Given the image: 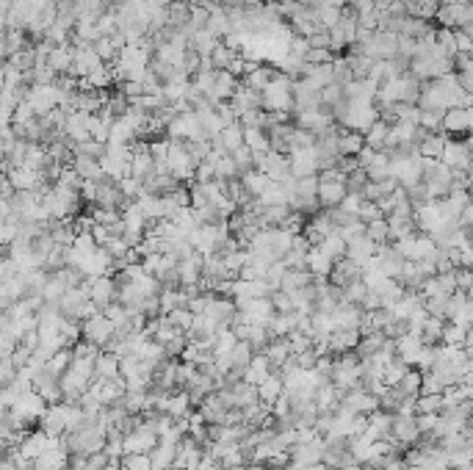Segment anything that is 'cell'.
Here are the masks:
<instances>
[{
  "label": "cell",
  "mask_w": 473,
  "mask_h": 470,
  "mask_svg": "<svg viewBox=\"0 0 473 470\" xmlns=\"http://www.w3.org/2000/svg\"><path fill=\"white\" fill-rule=\"evenodd\" d=\"M42 199V208H45V216L48 222H67L70 216L78 213V205H80V197L73 188H61L53 183V188H48L45 194H39Z\"/></svg>",
  "instance_id": "6da1fadb"
},
{
  "label": "cell",
  "mask_w": 473,
  "mask_h": 470,
  "mask_svg": "<svg viewBox=\"0 0 473 470\" xmlns=\"http://www.w3.org/2000/svg\"><path fill=\"white\" fill-rule=\"evenodd\" d=\"M45 410H48V401L39 396L33 388H28V390H23L20 396L9 404L6 415L11 418V423H14L17 429H25V426L39 421V418L45 415Z\"/></svg>",
  "instance_id": "7a4b0ae2"
},
{
  "label": "cell",
  "mask_w": 473,
  "mask_h": 470,
  "mask_svg": "<svg viewBox=\"0 0 473 470\" xmlns=\"http://www.w3.org/2000/svg\"><path fill=\"white\" fill-rule=\"evenodd\" d=\"M230 230H227V222H216V224H199L197 230L188 235V244L191 249L208 257V255H219L227 244H230Z\"/></svg>",
  "instance_id": "3957f363"
},
{
  "label": "cell",
  "mask_w": 473,
  "mask_h": 470,
  "mask_svg": "<svg viewBox=\"0 0 473 470\" xmlns=\"http://www.w3.org/2000/svg\"><path fill=\"white\" fill-rule=\"evenodd\" d=\"M421 174H423V158L410 152V155H398L390 158V180L396 183L398 188H415L421 186Z\"/></svg>",
  "instance_id": "277c9868"
},
{
  "label": "cell",
  "mask_w": 473,
  "mask_h": 470,
  "mask_svg": "<svg viewBox=\"0 0 473 470\" xmlns=\"http://www.w3.org/2000/svg\"><path fill=\"white\" fill-rule=\"evenodd\" d=\"M346 174L341 172V169H324L321 180H319V191H316V199H319V205L324 208H338L344 197H346Z\"/></svg>",
  "instance_id": "5b68a950"
},
{
  "label": "cell",
  "mask_w": 473,
  "mask_h": 470,
  "mask_svg": "<svg viewBox=\"0 0 473 470\" xmlns=\"http://www.w3.org/2000/svg\"><path fill=\"white\" fill-rule=\"evenodd\" d=\"M194 172H197V161H194L191 149L186 147V144H180V141L169 144V152H166V174L172 177L174 183H186V180L194 177Z\"/></svg>",
  "instance_id": "8992f818"
},
{
  "label": "cell",
  "mask_w": 473,
  "mask_h": 470,
  "mask_svg": "<svg viewBox=\"0 0 473 470\" xmlns=\"http://www.w3.org/2000/svg\"><path fill=\"white\" fill-rule=\"evenodd\" d=\"M407 260V263H418V260H435L437 257V244H435V238L432 235H407V238H401L396 241V247H393Z\"/></svg>",
  "instance_id": "52a82bcc"
},
{
  "label": "cell",
  "mask_w": 473,
  "mask_h": 470,
  "mask_svg": "<svg viewBox=\"0 0 473 470\" xmlns=\"http://www.w3.org/2000/svg\"><path fill=\"white\" fill-rule=\"evenodd\" d=\"M260 100H263V105L269 111L282 114V111H288L294 105V83L288 78H272L269 86L260 92Z\"/></svg>",
  "instance_id": "ba28073f"
},
{
  "label": "cell",
  "mask_w": 473,
  "mask_h": 470,
  "mask_svg": "<svg viewBox=\"0 0 473 470\" xmlns=\"http://www.w3.org/2000/svg\"><path fill=\"white\" fill-rule=\"evenodd\" d=\"M114 332H117V326L108 321L102 313H95V316H89L86 321L80 324V338L89 343V346L95 348H102L111 338H114Z\"/></svg>",
  "instance_id": "9c48e42d"
},
{
  "label": "cell",
  "mask_w": 473,
  "mask_h": 470,
  "mask_svg": "<svg viewBox=\"0 0 473 470\" xmlns=\"http://www.w3.org/2000/svg\"><path fill=\"white\" fill-rule=\"evenodd\" d=\"M83 288H86V294H89V301H92L97 310H102V307L111 304V301H117V279H114L111 274L86 279Z\"/></svg>",
  "instance_id": "30bf717a"
},
{
  "label": "cell",
  "mask_w": 473,
  "mask_h": 470,
  "mask_svg": "<svg viewBox=\"0 0 473 470\" xmlns=\"http://www.w3.org/2000/svg\"><path fill=\"white\" fill-rule=\"evenodd\" d=\"M58 437H53L48 432H28L23 437H20V443H17V456H23L25 462H33L39 454H45L53 443H55Z\"/></svg>",
  "instance_id": "8fae6325"
},
{
  "label": "cell",
  "mask_w": 473,
  "mask_h": 470,
  "mask_svg": "<svg viewBox=\"0 0 473 470\" xmlns=\"http://www.w3.org/2000/svg\"><path fill=\"white\" fill-rule=\"evenodd\" d=\"M390 440H393L398 448L415 446V443L421 440V432H418L415 415H393V423H390Z\"/></svg>",
  "instance_id": "7c38bea8"
},
{
  "label": "cell",
  "mask_w": 473,
  "mask_h": 470,
  "mask_svg": "<svg viewBox=\"0 0 473 470\" xmlns=\"http://www.w3.org/2000/svg\"><path fill=\"white\" fill-rule=\"evenodd\" d=\"M199 316H208L211 321H216L219 326H230L235 319V301L230 297H219V294H208L205 310Z\"/></svg>",
  "instance_id": "4fadbf2b"
},
{
  "label": "cell",
  "mask_w": 473,
  "mask_h": 470,
  "mask_svg": "<svg viewBox=\"0 0 473 470\" xmlns=\"http://www.w3.org/2000/svg\"><path fill=\"white\" fill-rule=\"evenodd\" d=\"M288 456H291V462L297 465V468H307V465H316V462H321L324 456V437H313L310 443H297V446L288 448Z\"/></svg>",
  "instance_id": "5bb4252c"
},
{
  "label": "cell",
  "mask_w": 473,
  "mask_h": 470,
  "mask_svg": "<svg viewBox=\"0 0 473 470\" xmlns=\"http://www.w3.org/2000/svg\"><path fill=\"white\" fill-rule=\"evenodd\" d=\"M341 407H346L349 412H354V415H371V412L379 410V396L354 388V390H346L341 396Z\"/></svg>",
  "instance_id": "9a60e30c"
},
{
  "label": "cell",
  "mask_w": 473,
  "mask_h": 470,
  "mask_svg": "<svg viewBox=\"0 0 473 470\" xmlns=\"http://www.w3.org/2000/svg\"><path fill=\"white\" fill-rule=\"evenodd\" d=\"M257 161V172H263L269 180H285L288 174H291V166H288V158L285 155H280V152H274V149H269L266 155H260V158H255Z\"/></svg>",
  "instance_id": "2e32d148"
},
{
  "label": "cell",
  "mask_w": 473,
  "mask_h": 470,
  "mask_svg": "<svg viewBox=\"0 0 473 470\" xmlns=\"http://www.w3.org/2000/svg\"><path fill=\"white\" fill-rule=\"evenodd\" d=\"M360 319H363V310H360L357 304H349V301H341V304L329 313L332 332H335V329H357V326H360Z\"/></svg>",
  "instance_id": "e0dca14e"
},
{
  "label": "cell",
  "mask_w": 473,
  "mask_h": 470,
  "mask_svg": "<svg viewBox=\"0 0 473 470\" xmlns=\"http://www.w3.org/2000/svg\"><path fill=\"white\" fill-rule=\"evenodd\" d=\"M177 282H180V288L183 285H197L199 279H202V255L197 252H191V255H186L183 260H177Z\"/></svg>",
  "instance_id": "ac0fdd59"
},
{
  "label": "cell",
  "mask_w": 473,
  "mask_h": 470,
  "mask_svg": "<svg viewBox=\"0 0 473 470\" xmlns=\"http://www.w3.org/2000/svg\"><path fill=\"white\" fill-rule=\"evenodd\" d=\"M373 255H376V244H373V241H368L366 235H357V238L346 241V260H351L357 269H363V266L371 260Z\"/></svg>",
  "instance_id": "d6986e66"
},
{
  "label": "cell",
  "mask_w": 473,
  "mask_h": 470,
  "mask_svg": "<svg viewBox=\"0 0 473 470\" xmlns=\"http://www.w3.org/2000/svg\"><path fill=\"white\" fill-rule=\"evenodd\" d=\"M332 266H335V260L321 252L319 247H310L307 249V257H304V269L313 274V279H326L329 272H332Z\"/></svg>",
  "instance_id": "ffe728a7"
},
{
  "label": "cell",
  "mask_w": 473,
  "mask_h": 470,
  "mask_svg": "<svg viewBox=\"0 0 473 470\" xmlns=\"http://www.w3.org/2000/svg\"><path fill=\"white\" fill-rule=\"evenodd\" d=\"M269 373H272V363H269L266 354L260 351V354H252V360L247 363V368L241 371V382H247V385H252V388H257Z\"/></svg>",
  "instance_id": "44dd1931"
},
{
  "label": "cell",
  "mask_w": 473,
  "mask_h": 470,
  "mask_svg": "<svg viewBox=\"0 0 473 470\" xmlns=\"http://www.w3.org/2000/svg\"><path fill=\"white\" fill-rule=\"evenodd\" d=\"M440 164H446L451 172H465L468 169V147L459 141H446L440 152Z\"/></svg>",
  "instance_id": "7402d4cb"
},
{
  "label": "cell",
  "mask_w": 473,
  "mask_h": 470,
  "mask_svg": "<svg viewBox=\"0 0 473 470\" xmlns=\"http://www.w3.org/2000/svg\"><path fill=\"white\" fill-rule=\"evenodd\" d=\"M357 343H360V332H357V329H335V332L326 338L329 354H346V351H354Z\"/></svg>",
  "instance_id": "603a6c76"
},
{
  "label": "cell",
  "mask_w": 473,
  "mask_h": 470,
  "mask_svg": "<svg viewBox=\"0 0 473 470\" xmlns=\"http://www.w3.org/2000/svg\"><path fill=\"white\" fill-rule=\"evenodd\" d=\"M216 329H219V324L211 321L208 316H194L191 329L186 332V338H188V341H194V343H213Z\"/></svg>",
  "instance_id": "cb8c5ba5"
},
{
  "label": "cell",
  "mask_w": 473,
  "mask_h": 470,
  "mask_svg": "<svg viewBox=\"0 0 473 470\" xmlns=\"http://www.w3.org/2000/svg\"><path fill=\"white\" fill-rule=\"evenodd\" d=\"M174 454H177V446L174 443H166V440H158L155 448L149 451V465L152 470H169L174 465Z\"/></svg>",
  "instance_id": "d4e9b609"
},
{
  "label": "cell",
  "mask_w": 473,
  "mask_h": 470,
  "mask_svg": "<svg viewBox=\"0 0 473 470\" xmlns=\"http://www.w3.org/2000/svg\"><path fill=\"white\" fill-rule=\"evenodd\" d=\"M255 390H257V401H260V404L272 407L274 401L282 396V390H285V388H282V379H280V373H269V376H266V379H263V382H260Z\"/></svg>",
  "instance_id": "484cf974"
},
{
  "label": "cell",
  "mask_w": 473,
  "mask_h": 470,
  "mask_svg": "<svg viewBox=\"0 0 473 470\" xmlns=\"http://www.w3.org/2000/svg\"><path fill=\"white\" fill-rule=\"evenodd\" d=\"M316 279H313V274L307 269H288L285 277H282V282H280V291L282 294H294V291H302V288H307Z\"/></svg>",
  "instance_id": "4316f807"
},
{
  "label": "cell",
  "mask_w": 473,
  "mask_h": 470,
  "mask_svg": "<svg viewBox=\"0 0 473 470\" xmlns=\"http://www.w3.org/2000/svg\"><path fill=\"white\" fill-rule=\"evenodd\" d=\"M119 376V357L111 351H97L95 357V379H117Z\"/></svg>",
  "instance_id": "83f0119b"
},
{
  "label": "cell",
  "mask_w": 473,
  "mask_h": 470,
  "mask_svg": "<svg viewBox=\"0 0 473 470\" xmlns=\"http://www.w3.org/2000/svg\"><path fill=\"white\" fill-rule=\"evenodd\" d=\"M440 343H446V346H462L471 351V329H462L457 324H443Z\"/></svg>",
  "instance_id": "f1b7e54d"
},
{
  "label": "cell",
  "mask_w": 473,
  "mask_h": 470,
  "mask_svg": "<svg viewBox=\"0 0 473 470\" xmlns=\"http://www.w3.org/2000/svg\"><path fill=\"white\" fill-rule=\"evenodd\" d=\"M73 172L80 177V180H100L102 177V169H100L97 158H89V155H75L73 161Z\"/></svg>",
  "instance_id": "f546056e"
},
{
  "label": "cell",
  "mask_w": 473,
  "mask_h": 470,
  "mask_svg": "<svg viewBox=\"0 0 473 470\" xmlns=\"http://www.w3.org/2000/svg\"><path fill=\"white\" fill-rule=\"evenodd\" d=\"M329 277H332V285H338V288H344V285H349L351 279H360L363 277V272L351 263V260H338L335 266H332V272H329Z\"/></svg>",
  "instance_id": "4dcf8cb0"
},
{
  "label": "cell",
  "mask_w": 473,
  "mask_h": 470,
  "mask_svg": "<svg viewBox=\"0 0 473 470\" xmlns=\"http://www.w3.org/2000/svg\"><path fill=\"white\" fill-rule=\"evenodd\" d=\"M45 64H48L53 73H67L73 67V50L67 48V45H53V50H50L48 58H45Z\"/></svg>",
  "instance_id": "1f68e13d"
},
{
  "label": "cell",
  "mask_w": 473,
  "mask_h": 470,
  "mask_svg": "<svg viewBox=\"0 0 473 470\" xmlns=\"http://www.w3.org/2000/svg\"><path fill=\"white\" fill-rule=\"evenodd\" d=\"M263 354H266V360L272 363V368H280L288 357H291V346H288V338H272L266 348H263Z\"/></svg>",
  "instance_id": "d6a6232c"
},
{
  "label": "cell",
  "mask_w": 473,
  "mask_h": 470,
  "mask_svg": "<svg viewBox=\"0 0 473 470\" xmlns=\"http://www.w3.org/2000/svg\"><path fill=\"white\" fill-rule=\"evenodd\" d=\"M230 396H233V407H235V410H244V407H252V404L257 401V390H255L252 385L238 379V382L230 385Z\"/></svg>",
  "instance_id": "836d02e7"
},
{
  "label": "cell",
  "mask_w": 473,
  "mask_h": 470,
  "mask_svg": "<svg viewBox=\"0 0 473 470\" xmlns=\"http://www.w3.org/2000/svg\"><path fill=\"white\" fill-rule=\"evenodd\" d=\"M440 124H443L446 130H451V133H465L468 124H471V111H468V108H451V111L443 114Z\"/></svg>",
  "instance_id": "e575fe53"
},
{
  "label": "cell",
  "mask_w": 473,
  "mask_h": 470,
  "mask_svg": "<svg viewBox=\"0 0 473 470\" xmlns=\"http://www.w3.org/2000/svg\"><path fill=\"white\" fill-rule=\"evenodd\" d=\"M385 222H388V235L393 241H401V238H407V235L415 233L413 216H385Z\"/></svg>",
  "instance_id": "d590c367"
},
{
  "label": "cell",
  "mask_w": 473,
  "mask_h": 470,
  "mask_svg": "<svg viewBox=\"0 0 473 470\" xmlns=\"http://www.w3.org/2000/svg\"><path fill=\"white\" fill-rule=\"evenodd\" d=\"M443 324H446V319H437V316H426V319H423V324H421V343L423 346H437V343H440Z\"/></svg>",
  "instance_id": "8d00e7d4"
},
{
  "label": "cell",
  "mask_w": 473,
  "mask_h": 470,
  "mask_svg": "<svg viewBox=\"0 0 473 470\" xmlns=\"http://www.w3.org/2000/svg\"><path fill=\"white\" fill-rule=\"evenodd\" d=\"M169 222H172L174 227H177V230H180V233L186 235V238H188V235H191V233H194V230H197V227H199L197 213H194V208H191V205L180 208V210L174 213V216H172V219H169Z\"/></svg>",
  "instance_id": "74e56055"
},
{
  "label": "cell",
  "mask_w": 473,
  "mask_h": 470,
  "mask_svg": "<svg viewBox=\"0 0 473 470\" xmlns=\"http://www.w3.org/2000/svg\"><path fill=\"white\" fill-rule=\"evenodd\" d=\"M70 363H73V348H58L48 363H45V371H48L50 376H55V379H61V373L70 368Z\"/></svg>",
  "instance_id": "f35d334b"
},
{
  "label": "cell",
  "mask_w": 473,
  "mask_h": 470,
  "mask_svg": "<svg viewBox=\"0 0 473 470\" xmlns=\"http://www.w3.org/2000/svg\"><path fill=\"white\" fill-rule=\"evenodd\" d=\"M319 249H321V252H326V255H329V257H332L335 263L346 257V241H344V238L338 235V230H332V233H329V235L324 238L321 244H319Z\"/></svg>",
  "instance_id": "ab89813d"
},
{
  "label": "cell",
  "mask_w": 473,
  "mask_h": 470,
  "mask_svg": "<svg viewBox=\"0 0 473 470\" xmlns=\"http://www.w3.org/2000/svg\"><path fill=\"white\" fill-rule=\"evenodd\" d=\"M360 149H363L360 133H341L338 136V158H357Z\"/></svg>",
  "instance_id": "60d3db41"
},
{
  "label": "cell",
  "mask_w": 473,
  "mask_h": 470,
  "mask_svg": "<svg viewBox=\"0 0 473 470\" xmlns=\"http://www.w3.org/2000/svg\"><path fill=\"white\" fill-rule=\"evenodd\" d=\"M266 183H269V177L263 172H255V169H249V172H244V177H241V188L247 191L249 197L255 199L263 188H266Z\"/></svg>",
  "instance_id": "b9f144b4"
},
{
  "label": "cell",
  "mask_w": 473,
  "mask_h": 470,
  "mask_svg": "<svg viewBox=\"0 0 473 470\" xmlns=\"http://www.w3.org/2000/svg\"><path fill=\"white\" fill-rule=\"evenodd\" d=\"M443 147H446V139L443 136H437V133H432V136H426L421 141V158H426V161H440V152H443Z\"/></svg>",
  "instance_id": "7bdbcfd3"
},
{
  "label": "cell",
  "mask_w": 473,
  "mask_h": 470,
  "mask_svg": "<svg viewBox=\"0 0 473 470\" xmlns=\"http://www.w3.org/2000/svg\"><path fill=\"white\" fill-rule=\"evenodd\" d=\"M421 412H432V415H440L443 412V398L440 393H421L415 398V415Z\"/></svg>",
  "instance_id": "ee69618b"
},
{
  "label": "cell",
  "mask_w": 473,
  "mask_h": 470,
  "mask_svg": "<svg viewBox=\"0 0 473 470\" xmlns=\"http://www.w3.org/2000/svg\"><path fill=\"white\" fill-rule=\"evenodd\" d=\"M396 388L398 393H404V396H418L421 393V371L418 368H407Z\"/></svg>",
  "instance_id": "f6af8a7d"
},
{
  "label": "cell",
  "mask_w": 473,
  "mask_h": 470,
  "mask_svg": "<svg viewBox=\"0 0 473 470\" xmlns=\"http://www.w3.org/2000/svg\"><path fill=\"white\" fill-rule=\"evenodd\" d=\"M366 238H368V241H373L376 247H385V244L390 241L385 216H382V219H376V222H371V224H366Z\"/></svg>",
  "instance_id": "bcb514c9"
},
{
  "label": "cell",
  "mask_w": 473,
  "mask_h": 470,
  "mask_svg": "<svg viewBox=\"0 0 473 470\" xmlns=\"http://www.w3.org/2000/svg\"><path fill=\"white\" fill-rule=\"evenodd\" d=\"M341 294H344V301H349V304H357V307H360V301L366 299L368 288H366L363 277H360V279H351L349 285H344V288H341Z\"/></svg>",
  "instance_id": "7dc6e473"
},
{
  "label": "cell",
  "mask_w": 473,
  "mask_h": 470,
  "mask_svg": "<svg viewBox=\"0 0 473 470\" xmlns=\"http://www.w3.org/2000/svg\"><path fill=\"white\" fill-rule=\"evenodd\" d=\"M166 319H169V324H172V326H174V329H177V332H183V335H186V332L191 329V321H194V313H191L188 307H177V310H172V313H169Z\"/></svg>",
  "instance_id": "c3c4849f"
},
{
  "label": "cell",
  "mask_w": 473,
  "mask_h": 470,
  "mask_svg": "<svg viewBox=\"0 0 473 470\" xmlns=\"http://www.w3.org/2000/svg\"><path fill=\"white\" fill-rule=\"evenodd\" d=\"M117 465L119 470H152L147 454H122Z\"/></svg>",
  "instance_id": "681fc988"
},
{
  "label": "cell",
  "mask_w": 473,
  "mask_h": 470,
  "mask_svg": "<svg viewBox=\"0 0 473 470\" xmlns=\"http://www.w3.org/2000/svg\"><path fill=\"white\" fill-rule=\"evenodd\" d=\"M404 371H407V365H404L398 357H393V363L382 371V382H385V388H396L398 382H401V376H404Z\"/></svg>",
  "instance_id": "f907efd6"
},
{
  "label": "cell",
  "mask_w": 473,
  "mask_h": 470,
  "mask_svg": "<svg viewBox=\"0 0 473 470\" xmlns=\"http://www.w3.org/2000/svg\"><path fill=\"white\" fill-rule=\"evenodd\" d=\"M357 219H360L363 224H371V222H376V219H382V210H379L376 202L363 199V205H360V210H357Z\"/></svg>",
  "instance_id": "816d5d0a"
},
{
  "label": "cell",
  "mask_w": 473,
  "mask_h": 470,
  "mask_svg": "<svg viewBox=\"0 0 473 470\" xmlns=\"http://www.w3.org/2000/svg\"><path fill=\"white\" fill-rule=\"evenodd\" d=\"M471 468V448H459V451H448V470Z\"/></svg>",
  "instance_id": "f5cc1de1"
},
{
  "label": "cell",
  "mask_w": 473,
  "mask_h": 470,
  "mask_svg": "<svg viewBox=\"0 0 473 470\" xmlns=\"http://www.w3.org/2000/svg\"><path fill=\"white\" fill-rule=\"evenodd\" d=\"M269 301H272L274 313H291V297H288V294L274 291L272 297H269Z\"/></svg>",
  "instance_id": "db71d44e"
},
{
  "label": "cell",
  "mask_w": 473,
  "mask_h": 470,
  "mask_svg": "<svg viewBox=\"0 0 473 470\" xmlns=\"http://www.w3.org/2000/svg\"><path fill=\"white\" fill-rule=\"evenodd\" d=\"M194 470H222V465H219V459H213L211 454H202V459H199V465Z\"/></svg>",
  "instance_id": "11a10c76"
},
{
  "label": "cell",
  "mask_w": 473,
  "mask_h": 470,
  "mask_svg": "<svg viewBox=\"0 0 473 470\" xmlns=\"http://www.w3.org/2000/svg\"><path fill=\"white\" fill-rule=\"evenodd\" d=\"M302 470H329L324 462H316V465H307V468H302Z\"/></svg>",
  "instance_id": "9f6ffc18"
},
{
  "label": "cell",
  "mask_w": 473,
  "mask_h": 470,
  "mask_svg": "<svg viewBox=\"0 0 473 470\" xmlns=\"http://www.w3.org/2000/svg\"><path fill=\"white\" fill-rule=\"evenodd\" d=\"M102 470H119V465H117V459H111V462H108Z\"/></svg>",
  "instance_id": "6f0895ef"
},
{
  "label": "cell",
  "mask_w": 473,
  "mask_h": 470,
  "mask_svg": "<svg viewBox=\"0 0 473 470\" xmlns=\"http://www.w3.org/2000/svg\"><path fill=\"white\" fill-rule=\"evenodd\" d=\"M404 470H426V468H421V465H404Z\"/></svg>",
  "instance_id": "680465c9"
},
{
  "label": "cell",
  "mask_w": 473,
  "mask_h": 470,
  "mask_svg": "<svg viewBox=\"0 0 473 470\" xmlns=\"http://www.w3.org/2000/svg\"><path fill=\"white\" fill-rule=\"evenodd\" d=\"M457 470H471V468H457Z\"/></svg>",
  "instance_id": "91938a15"
}]
</instances>
